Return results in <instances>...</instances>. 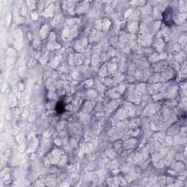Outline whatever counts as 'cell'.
Returning <instances> with one entry per match:
<instances>
[{
    "label": "cell",
    "instance_id": "6da1fadb",
    "mask_svg": "<svg viewBox=\"0 0 187 187\" xmlns=\"http://www.w3.org/2000/svg\"><path fill=\"white\" fill-rule=\"evenodd\" d=\"M171 13H172V10L170 8H167V10H165V12H164V20H165L166 24H167V25L169 26H171L173 23Z\"/></svg>",
    "mask_w": 187,
    "mask_h": 187
}]
</instances>
